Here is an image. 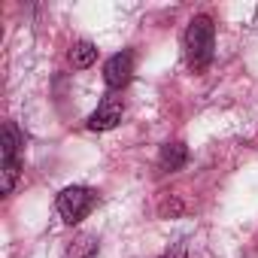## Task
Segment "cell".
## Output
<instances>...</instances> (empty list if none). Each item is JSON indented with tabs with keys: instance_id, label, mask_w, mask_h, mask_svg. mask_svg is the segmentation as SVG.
<instances>
[{
	"instance_id": "obj_1",
	"label": "cell",
	"mask_w": 258,
	"mask_h": 258,
	"mask_svg": "<svg viewBox=\"0 0 258 258\" xmlns=\"http://www.w3.org/2000/svg\"><path fill=\"white\" fill-rule=\"evenodd\" d=\"M213 43H216V28L210 16H195L185 31V61L195 73H204L213 61Z\"/></svg>"
},
{
	"instance_id": "obj_2",
	"label": "cell",
	"mask_w": 258,
	"mask_h": 258,
	"mask_svg": "<svg viewBox=\"0 0 258 258\" xmlns=\"http://www.w3.org/2000/svg\"><path fill=\"white\" fill-rule=\"evenodd\" d=\"M94 204H97V195L91 188H85V185H70V188H64L58 195V213H61V219L67 225L82 222L94 210Z\"/></svg>"
},
{
	"instance_id": "obj_3",
	"label": "cell",
	"mask_w": 258,
	"mask_h": 258,
	"mask_svg": "<svg viewBox=\"0 0 258 258\" xmlns=\"http://www.w3.org/2000/svg\"><path fill=\"white\" fill-rule=\"evenodd\" d=\"M134 76V55L131 52H118L103 64V82L109 88H124Z\"/></svg>"
},
{
	"instance_id": "obj_4",
	"label": "cell",
	"mask_w": 258,
	"mask_h": 258,
	"mask_svg": "<svg viewBox=\"0 0 258 258\" xmlns=\"http://www.w3.org/2000/svg\"><path fill=\"white\" fill-rule=\"evenodd\" d=\"M121 112H124L121 97L109 94V97H103V100H100V106L91 112L88 127H91V131H109V127H115V124L121 121Z\"/></svg>"
},
{
	"instance_id": "obj_5",
	"label": "cell",
	"mask_w": 258,
	"mask_h": 258,
	"mask_svg": "<svg viewBox=\"0 0 258 258\" xmlns=\"http://www.w3.org/2000/svg\"><path fill=\"white\" fill-rule=\"evenodd\" d=\"M94 252H97V240L91 234H79L76 240H70L61 258H94Z\"/></svg>"
},
{
	"instance_id": "obj_6",
	"label": "cell",
	"mask_w": 258,
	"mask_h": 258,
	"mask_svg": "<svg viewBox=\"0 0 258 258\" xmlns=\"http://www.w3.org/2000/svg\"><path fill=\"white\" fill-rule=\"evenodd\" d=\"M185 161H188V149H185L182 143H167V146H161V167H164V170H179Z\"/></svg>"
},
{
	"instance_id": "obj_7",
	"label": "cell",
	"mask_w": 258,
	"mask_h": 258,
	"mask_svg": "<svg viewBox=\"0 0 258 258\" xmlns=\"http://www.w3.org/2000/svg\"><path fill=\"white\" fill-rule=\"evenodd\" d=\"M94 61H97V49H94V43L82 40V43H76V46L70 49V64H73L76 70H85V67H91Z\"/></svg>"
},
{
	"instance_id": "obj_8",
	"label": "cell",
	"mask_w": 258,
	"mask_h": 258,
	"mask_svg": "<svg viewBox=\"0 0 258 258\" xmlns=\"http://www.w3.org/2000/svg\"><path fill=\"white\" fill-rule=\"evenodd\" d=\"M4 161H19V146H22V137L16 131V124H7L4 127Z\"/></svg>"
},
{
	"instance_id": "obj_9",
	"label": "cell",
	"mask_w": 258,
	"mask_h": 258,
	"mask_svg": "<svg viewBox=\"0 0 258 258\" xmlns=\"http://www.w3.org/2000/svg\"><path fill=\"white\" fill-rule=\"evenodd\" d=\"M0 173H4V185L0 188H4V195H10L19 182V161H4V170Z\"/></svg>"
},
{
	"instance_id": "obj_10",
	"label": "cell",
	"mask_w": 258,
	"mask_h": 258,
	"mask_svg": "<svg viewBox=\"0 0 258 258\" xmlns=\"http://www.w3.org/2000/svg\"><path fill=\"white\" fill-rule=\"evenodd\" d=\"M161 258H185V243H176L170 252H164Z\"/></svg>"
}]
</instances>
